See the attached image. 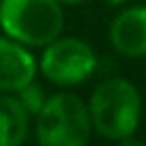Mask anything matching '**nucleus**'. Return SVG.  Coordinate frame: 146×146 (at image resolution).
Returning <instances> with one entry per match:
<instances>
[{
  "label": "nucleus",
  "mask_w": 146,
  "mask_h": 146,
  "mask_svg": "<svg viewBox=\"0 0 146 146\" xmlns=\"http://www.w3.org/2000/svg\"><path fill=\"white\" fill-rule=\"evenodd\" d=\"M87 105L94 135L105 141L125 144L137 135L141 125L144 100L139 89L128 78L112 75L100 80L89 94Z\"/></svg>",
  "instance_id": "f257e3e1"
},
{
  "label": "nucleus",
  "mask_w": 146,
  "mask_h": 146,
  "mask_svg": "<svg viewBox=\"0 0 146 146\" xmlns=\"http://www.w3.org/2000/svg\"><path fill=\"white\" fill-rule=\"evenodd\" d=\"M32 132L41 146H84L94 135L87 100L66 89L48 94Z\"/></svg>",
  "instance_id": "f03ea898"
},
{
  "label": "nucleus",
  "mask_w": 146,
  "mask_h": 146,
  "mask_svg": "<svg viewBox=\"0 0 146 146\" xmlns=\"http://www.w3.org/2000/svg\"><path fill=\"white\" fill-rule=\"evenodd\" d=\"M64 23L59 0H0V32L32 50L64 34Z\"/></svg>",
  "instance_id": "7ed1b4c3"
},
{
  "label": "nucleus",
  "mask_w": 146,
  "mask_h": 146,
  "mask_svg": "<svg viewBox=\"0 0 146 146\" xmlns=\"http://www.w3.org/2000/svg\"><path fill=\"white\" fill-rule=\"evenodd\" d=\"M36 59L39 75L59 89L80 87L98 71V55L94 46L80 36L59 34L55 41L41 48Z\"/></svg>",
  "instance_id": "20e7f679"
},
{
  "label": "nucleus",
  "mask_w": 146,
  "mask_h": 146,
  "mask_svg": "<svg viewBox=\"0 0 146 146\" xmlns=\"http://www.w3.org/2000/svg\"><path fill=\"white\" fill-rule=\"evenodd\" d=\"M110 46L125 59L146 57V5H125L107 27Z\"/></svg>",
  "instance_id": "39448f33"
},
{
  "label": "nucleus",
  "mask_w": 146,
  "mask_h": 146,
  "mask_svg": "<svg viewBox=\"0 0 146 146\" xmlns=\"http://www.w3.org/2000/svg\"><path fill=\"white\" fill-rule=\"evenodd\" d=\"M36 75L39 59L32 48L0 32V94H16Z\"/></svg>",
  "instance_id": "423d86ee"
},
{
  "label": "nucleus",
  "mask_w": 146,
  "mask_h": 146,
  "mask_svg": "<svg viewBox=\"0 0 146 146\" xmlns=\"http://www.w3.org/2000/svg\"><path fill=\"white\" fill-rule=\"evenodd\" d=\"M34 119L16 94H0V146H21L32 132Z\"/></svg>",
  "instance_id": "0eeeda50"
},
{
  "label": "nucleus",
  "mask_w": 146,
  "mask_h": 146,
  "mask_svg": "<svg viewBox=\"0 0 146 146\" xmlns=\"http://www.w3.org/2000/svg\"><path fill=\"white\" fill-rule=\"evenodd\" d=\"M16 98L21 100V105H23V107L30 112V116L34 119V116L41 112V107L46 105L48 94H46V87H43L41 82L32 80V82H27L25 87H21V89L16 91Z\"/></svg>",
  "instance_id": "6e6552de"
},
{
  "label": "nucleus",
  "mask_w": 146,
  "mask_h": 146,
  "mask_svg": "<svg viewBox=\"0 0 146 146\" xmlns=\"http://www.w3.org/2000/svg\"><path fill=\"white\" fill-rule=\"evenodd\" d=\"M103 2H105V5H110V7H119V9L128 5V0H103Z\"/></svg>",
  "instance_id": "1a4fd4ad"
},
{
  "label": "nucleus",
  "mask_w": 146,
  "mask_h": 146,
  "mask_svg": "<svg viewBox=\"0 0 146 146\" xmlns=\"http://www.w3.org/2000/svg\"><path fill=\"white\" fill-rule=\"evenodd\" d=\"M64 7H73V5H82V2H87V0H59Z\"/></svg>",
  "instance_id": "9d476101"
}]
</instances>
